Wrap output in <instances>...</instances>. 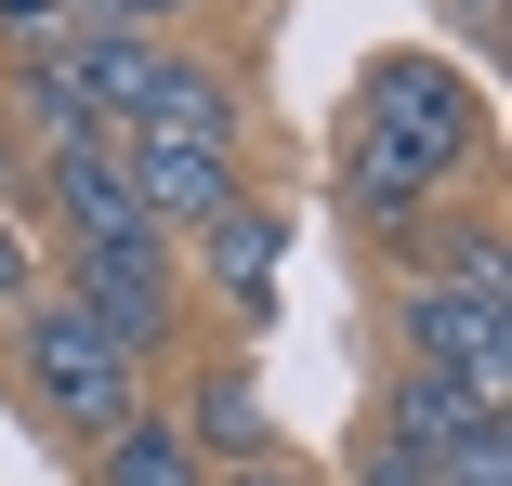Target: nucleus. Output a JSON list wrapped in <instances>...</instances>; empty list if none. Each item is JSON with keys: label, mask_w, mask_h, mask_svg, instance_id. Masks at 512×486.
<instances>
[{"label": "nucleus", "mask_w": 512, "mask_h": 486, "mask_svg": "<svg viewBox=\"0 0 512 486\" xmlns=\"http://www.w3.org/2000/svg\"><path fill=\"white\" fill-rule=\"evenodd\" d=\"M171 434L211 460V473H237V460H289V447H276V408H263V381H250V368H211V381L171 408Z\"/></svg>", "instance_id": "6e6552de"}, {"label": "nucleus", "mask_w": 512, "mask_h": 486, "mask_svg": "<svg viewBox=\"0 0 512 486\" xmlns=\"http://www.w3.org/2000/svg\"><path fill=\"white\" fill-rule=\"evenodd\" d=\"M132 145H224V158H237V79L158 40V66H145V92H132Z\"/></svg>", "instance_id": "0eeeda50"}, {"label": "nucleus", "mask_w": 512, "mask_h": 486, "mask_svg": "<svg viewBox=\"0 0 512 486\" xmlns=\"http://www.w3.org/2000/svg\"><path fill=\"white\" fill-rule=\"evenodd\" d=\"M342 211H355V224H434V184L394 171L381 145H342Z\"/></svg>", "instance_id": "f8f14e48"}, {"label": "nucleus", "mask_w": 512, "mask_h": 486, "mask_svg": "<svg viewBox=\"0 0 512 486\" xmlns=\"http://www.w3.org/2000/svg\"><path fill=\"white\" fill-rule=\"evenodd\" d=\"M211 486H316L302 460H237V473H211Z\"/></svg>", "instance_id": "dca6fc26"}, {"label": "nucleus", "mask_w": 512, "mask_h": 486, "mask_svg": "<svg viewBox=\"0 0 512 486\" xmlns=\"http://www.w3.org/2000/svg\"><path fill=\"white\" fill-rule=\"evenodd\" d=\"M197 250H211V289H224V303L237 316H276V263H289V224L263 211V198H237L211 237H197Z\"/></svg>", "instance_id": "1a4fd4ad"}, {"label": "nucleus", "mask_w": 512, "mask_h": 486, "mask_svg": "<svg viewBox=\"0 0 512 486\" xmlns=\"http://www.w3.org/2000/svg\"><path fill=\"white\" fill-rule=\"evenodd\" d=\"M473 421H499V408H473L460 381H434V368H394V395H381V447H407V460H447Z\"/></svg>", "instance_id": "9d476101"}, {"label": "nucleus", "mask_w": 512, "mask_h": 486, "mask_svg": "<svg viewBox=\"0 0 512 486\" xmlns=\"http://www.w3.org/2000/svg\"><path fill=\"white\" fill-rule=\"evenodd\" d=\"M40 211L66 224V250H92V237H132V224H145V198H132V158H119L106 132L40 145Z\"/></svg>", "instance_id": "423d86ee"}, {"label": "nucleus", "mask_w": 512, "mask_h": 486, "mask_svg": "<svg viewBox=\"0 0 512 486\" xmlns=\"http://www.w3.org/2000/svg\"><path fill=\"white\" fill-rule=\"evenodd\" d=\"M355 145H381L394 171H421L434 198H447V184L473 171V145H486V106H473L460 66H434V53H381L368 92H355Z\"/></svg>", "instance_id": "7ed1b4c3"}, {"label": "nucleus", "mask_w": 512, "mask_h": 486, "mask_svg": "<svg viewBox=\"0 0 512 486\" xmlns=\"http://www.w3.org/2000/svg\"><path fill=\"white\" fill-rule=\"evenodd\" d=\"M92 460H106V486H211V460H197V447L171 434V408H145V421H119V434L92 447Z\"/></svg>", "instance_id": "9b49d317"}, {"label": "nucleus", "mask_w": 512, "mask_h": 486, "mask_svg": "<svg viewBox=\"0 0 512 486\" xmlns=\"http://www.w3.org/2000/svg\"><path fill=\"white\" fill-rule=\"evenodd\" d=\"M14 355H27V395H40V421H53V434L106 447L119 421H145V355H119L106 329L66 303V289H40V303L14 316Z\"/></svg>", "instance_id": "f03ea898"}, {"label": "nucleus", "mask_w": 512, "mask_h": 486, "mask_svg": "<svg viewBox=\"0 0 512 486\" xmlns=\"http://www.w3.org/2000/svg\"><path fill=\"white\" fill-rule=\"evenodd\" d=\"M66 303L106 329L119 355H158L171 329H184V263H171V237L158 224H132V237H92V250H66Z\"/></svg>", "instance_id": "20e7f679"}, {"label": "nucleus", "mask_w": 512, "mask_h": 486, "mask_svg": "<svg viewBox=\"0 0 512 486\" xmlns=\"http://www.w3.org/2000/svg\"><path fill=\"white\" fill-rule=\"evenodd\" d=\"M394 329H407V368L460 381L473 408L512 421V263H499L486 224H460L447 263H421V276L394 289Z\"/></svg>", "instance_id": "f257e3e1"}, {"label": "nucleus", "mask_w": 512, "mask_h": 486, "mask_svg": "<svg viewBox=\"0 0 512 486\" xmlns=\"http://www.w3.org/2000/svg\"><path fill=\"white\" fill-rule=\"evenodd\" d=\"M66 14H79V27H119V40H158L184 0H66Z\"/></svg>", "instance_id": "4468645a"}, {"label": "nucleus", "mask_w": 512, "mask_h": 486, "mask_svg": "<svg viewBox=\"0 0 512 486\" xmlns=\"http://www.w3.org/2000/svg\"><path fill=\"white\" fill-rule=\"evenodd\" d=\"M342 486H434V460H407V447H381V434H368V447L342 460Z\"/></svg>", "instance_id": "2eb2a0df"}, {"label": "nucleus", "mask_w": 512, "mask_h": 486, "mask_svg": "<svg viewBox=\"0 0 512 486\" xmlns=\"http://www.w3.org/2000/svg\"><path fill=\"white\" fill-rule=\"evenodd\" d=\"M40 289H53V276H40V250H27V224H14V211H0V316H27V303H40Z\"/></svg>", "instance_id": "ddd939ff"}, {"label": "nucleus", "mask_w": 512, "mask_h": 486, "mask_svg": "<svg viewBox=\"0 0 512 486\" xmlns=\"http://www.w3.org/2000/svg\"><path fill=\"white\" fill-rule=\"evenodd\" d=\"M119 158H132V198H145L158 237H211V224L250 198L224 145H132V132H119Z\"/></svg>", "instance_id": "39448f33"}]
</instances>
